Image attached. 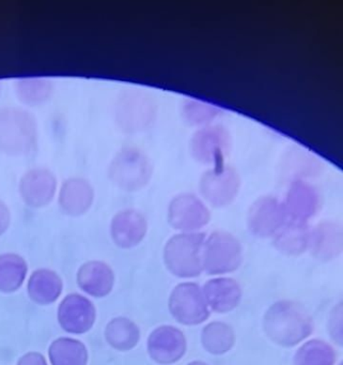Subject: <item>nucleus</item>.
<instances>
[{
  "label": "nucleus",
  "mask_w": 343,
  "mask_h": 365,
  "mask_svg": "<svg viewBox=\"0 0 343 365\" xmlns=\"http://www.w3.org/2000/svg\"><path fill=\"white\" fill-rule=\"evenodd\" d=\"M315 328V320L306 307L291 299L275 301L262 316L266 339L283 349L297 347L312 336Z\"/></svg>",
  "instance_id": "obj_1"
},
{
  "label": "nucleus",
  "mask_w": 343,
  "mask_h": 365,
  "mask_svg": "<svg viewBox=\"0 0 343 365\" xmlns=\"http://www.w3.org/2000/svg\"><path fill=\"white\" fill-rule=\"evenodd\" d=\"M204 232H178L166 241L163 262L166 270L176 279L193 281L204 274L202 251Z\"/></svg>",
  "instance_id": "obj_2"
},
{
  "label": "nucleus",
  "mask_w": 343,
  "mask_h": 365,
  "mask_svg": "<svg viewBox=\"0 0 343 365\" xmlns=\"http://www.w3.org/2000/svg\"><path fill=\"white\" fill-rule=\"evenodd\" d=\"M244 262L242 242L231 232L215 230L206 235L202 251L204 273L209 277H226L240 270Z\"/></svg>",
  "instance_id": "obj_3"
},
{
  "label": "nucleus",
  "mask_w": 343,
  "mask_h": 365,
  "mask_svg": "<svg viewBox=\"0 0 343 365\" xmlns=\"http://www.w3.org/2000/svg\"><path fill=\"white\" fill-rule=\"evenodd\" d=\"M167 307L174 322L184 327L201 326L212 315L201 285L195 281L176 284L168 297Z\"/></svg>",
  "instance_id": "obj_4"
},
{
  "label": "nucleus",
  "mask_w": 343,
  "mask_h": 365,
  "mask_svg": "<svg viewBox=\"0 0 343 365\" xmlns=\"http://www.w3.org/2000/svg\"><path fill=\"white\" fill-rule=\"evenodd\" d=\"M37 140L35 119L20 108L0 110V150L9 155L28 153Z\"/></svg>",
  "instance_id": "obj_5"
},
{
  "label": "nucleus",
  "mask_w": 343,
  "mask_h": 365,
  "mask_svg": "<svg viewBox=\"0 0 343 365\" xmlns=\"http://www.w3.org/2000/svg\"><path fill=\"white\" fill-rule=\"evenodd\" d=\"M147 354L157 365H174L189 351V339L182 329L174 324H161L149 333Z\"/></svg>",
  "instance_id": "obj_6"
},
{
  "label": "nucleus",
  "mask_w": 343,
  "mask_h": 365,
  "mask_svg": "<svg viewBox=\"0 0 343 365\" xmlns=\"http://www.w3.org/2000/svg\"><path fill=\"white\" fill-rule=\"evenodd\" d=\"M97 311L93 301L80 292L63 297L57 309V322L68 334L84 335L90 332L97 322Z\"/></svg>",
  "instance_id": "obj_7"
},
{
  "label": "nucleus",
  "mask_w": 343,
  "mask_h": 365,
  "mask_svg": "<svg viewBox=\"0 0 343 365\" xmlns=\"http://www.w3.org/2000/svg\"><path fill=\"white\" fill-rule=\"evenodd\" d=\"M152 168L148 158L136 150L125 149L119 153L110 164V176L112 180L125 190H138L150 179Z\"/></svg>",
  "instance_id": "obj_8"
},
{
  "label": "nucleus",
  "mask_w": 343,
  "mask_h": 365,
  "mask_svg": "<svg viewBox=\"0 0 343 365\" xmlns=\"http://www.w3.org/2000/svg\"><path fill=\"white\" fill-rule=\"evenodd\" d=\"M206 205L193 194H181L170 202L168 222L179 232H199L210 223Z\"/></svg>",
  "instance_id": "obj_9"
},
{
  "label": "nucleus",
  "mask_w": 343,
  "mask_h": 365,
  "mask_svg": "<svg viewBox=\"0 0 343 365\" xmlns=\"http://www.w3.org/2000/svg\"><path fill=\"white\" fill-rule=\"evenodd\" d=\"M287 221L283 204L276 198L262 197L249 209L247 227L260 239H273Z\"/></svg>",
  "instance_id": "obj_10"
},
{
  "label": "nucleus",
  "mask_w": 343,
  "mask_h": 365,
  "mask_svg": "<svg viewBox=\"0 0 343 365\" xmlns=\"http://www.w3.org/2000/svg\"><path fill=\"white\" fill-rule=\"evenodd\" d=\"M201 287L211 313L218 315L236 311L244 297L242 285L231 275L209 277Z\"/></svg>",
  "instance_id": "obj_11"
},
{
  "label": "nucleus",
  "mask_w": 343,
  "mask_h": 365,
  "mask_svg": "<svg viewBox=\"0 0 343 365\" xmlns=\"http://www.w3.org/2000/svg\"><path fill=\"white\" fill-rule=\"evenodd\" d=\"M76 284L85 296L104 299L110 296L116 286L114 269L103 260H88L78 268Z\"/></svg>",
  "instance_id": "obj_12"
},
{
  "label": "nucleus",
  "mask_w": 343,
  "mask_h": 365,
  "mask_svg": "<svg viewBox=\"0 0 343 365\" xmlns=\"http://www.w3.org/2000/svg\"><path fill=\"white\" fill-rule=\"evenodd\" d=\"M110 232L112 242L119 249H134L146 238L148 222L139 211L125 209L112 217Z\"/></svg>",
  "instance_id": "obj_13"
},
{
  "label": "nucleus",
  "mask_w": 343,
  "mask_h": 365,
  "mask_svg": "<svg viewBox=\"0 0 343 365\" xmlns=\"http://www.w3.org/2000/svg\"><path fill=\"white\" fill-rule=\"evenodd\" d=\"M342 252L343 232L340 223L323 221L310 228L308 253L315 260L332 262L338 259Z\"/></svg>",
  "instance_id": "obj_14"
},
{
  "label": "nucleus",
  "mask_w": 343,
  "mask_h": 365,
  "mask_svg": "<svg viewBox=\"0 0 343 365\" xmlns=\"http://www.w3.org/2000/svg\"><path fill=\"white\" fill-rule=\"evenodd\" d=\"M57 181L50 170L36 168L22 178L21 194L27 205L35 208L46 206L56 194Z\"/></svg>",
  "instance_id": "obj_15"
},
{
  "label": "nucleus",
  "mask_w": 343,
  "mask_h": 365,
  "mask_svg": "<svg viewBox=\"0 0 343 365\" xmlns=\"http://www.w3.org/2000/svg\"><path fill=\"white\" fill-rule=\"evenodd\" d=\"M238 175L231 168H218L204 174L201 180V192L211 204L223 207L229 204L230 200L238 192Z\"/></svg>",
  "instance_id": "obj_16"
},
{
  "label": "nucleus",
  "mask_w": 343,
  "mask_h": 365,
  "mask_svg": "<svg viewBox=\"0 0 343 365\" xmlns=\"http://www.w3.org/2000/svg\"><path fill=\"white\" fill-rule=\"evenodd\" d=\"M283 204L287 220L308 223L317 213L319 200L315 187L304 181L297 180L292 183L287 200Z\"/></svg>",
  "instance_id": "obj_17"
},
{
  "label": "nucleus",
  "mask_w": 343,
  "mask_h": 365,
  "mask_svg": "<svg viewBox=\"0 0 343 365\" xmlns=\"http://www.w3.org/2000/svg\"><path fill=\"white\" fill-rule=\"evenodd\" d=\"M63 277L48 268H40L33 271L27 281V294L31 301L38 305L46 307L54 304L63 296Z\"/></svg>",
  "instance_id": "obj_18"
},
{
  "label": "nucleus",
  "mask_w": 343,
  "mask_h": 365,
  "mask_svg": "<svg viewBox=\"0 0 343 365\" xmlns=\"http://www.w3.org/2000/svg\"><path fill=\"white\" fill-rule=\"evenodd\" d=\"M202 349L213 356H223L236 347L238 336L231 324L216 319L202 324L199 334Z\"/></svg>",
  "instance_id": "obj_19"
},
{
  "label": "nucleus",
  "mask_w": 343,
  "mask_h": 365,
  "mask_svg": "<svg viewBox=\"0 0 343 365\" xmlns=\"http://www.w3.org/2000/svg\"><path fill=\"white\" fill-rule=\"evenodd\" d=\"M154 110L150 100L140 93H130L120 100L117 110V119L127 131L144 129L152 120Z\"/></svg>",
  "instance_id": "obj_20"
},
{
  "label": "nucleus",
  "mask_w": 343,
  "mask_h": 365,
  "mask_svg": "<svg viewBox=\"0 0 343 365\" xmlns=\"http://www.w3.org/2000/svg\"><path fill=\"white\" fill-rule=\"evenodd\" d=\"M310 228L308 223L287 220L273 237V247L281 255L300 257L308 252Z\"/></svg>",
  "instance_id": "obj_21"
},
{
  "label": "nucleus",
  "mask_w": 343,
  "mask_h": 365,
  "mask_svg": "<svg viewBox=\"0 0 343 365\" xmlns=\"http://www.w3.org/2000/svg\"><path fill=\"white\" fill-rule=\"evenodd\" d=\"M93 185L82 178L68 179L59 192V205L63 212L71 217L85 215L93 206Z\"/></svg>",
  "instance_id": "obj_22"
},
{
  "label": "nucleus",
  "mask_w": 343,
  "mask_h": 365,
  "mask_svg": "<svg viewBox=\"0 0 343 365\" xmlns=\"http://www.w3.org/2000/svg\"><path fill=\"white\" fill-rule=\"evenodd\" d=\"M104 339L112 349L119 352H129L139 345L142 330L131 318L116 316L106 324Z\"/></svg>",
  "instance_id": "obj_23"
},
{
  "label": "nucleus",
  "mask_w": 343,
  "mask_h": 365,
  "mask_svg": "<svg viewBox=\"0 0 343 365\" xmlns=\"http://www.w3.org/2000/svg\"><path fill=\"white\" fill-rule=\"evenodd\" d=\"M337 348L327 339L310 337L295 348L292 358L293 365H337Z\"/></svg>",
  "instance_id": "obj_24"
},
{
  "label": "nucleus",
  "mask_w": 343,
  "mask_h": 365,
  "mask_svg": "<svg viewBox=\"0 0 343 365\" xmlns=\"http://www.w3.org/2000/svg\"><path fill=\"white\" fill-rule=\"evenodd\" d=\"M227 146L228 138L221 128H204L191 140L194 155L202 162L219 163L223 159Z\"/></svg>",
  "instance_id": "obj_25"
},
{
  "label": "nucleus",
  "mask_w": 343,
  "mask_h": 365,
  "mask_svg": "<svg viewBox=\"0 0 343 365\" xmlns=\"http://www.w3.org/2000/svg\"><path fill=\"white\" fill-rule=\"evenodd\" d=\"M50 365H88L86 344L73 336H60L51 343L48 350Z\"/></svg>",
  "instance_id": "obj_26"
},
{
  "label": "nucleus",
  "mask_w": 343,
  "mask_h": 365,
  "mask_svg": "<svg viewBox=\"0 0 343 365\" xmlns=\"http://www.w3.org/2000/svg\"><path fill=\"white\" fill-rule=\"evenodd\" d=\"M28 264L22 256L14 253L0 255V292L14 294L26 281Z\"/></svg>",
  "instance_id": "obj_27"
},
{
  "label": "nucleus",
  "mask_w": 343,
  "mask_h": 365,
  "mask_svg": "<svg viewBox=\"0 0 343 365\" xmlns=\"http://www.w3.org/2000/svg\"><path fill=\"white\" fill-rule=\"evenodd\" d=\"M52 93V84L44 78L21 81L18 85L19 97L27 104H40L46 101Z\"/></svg>",
  "instance_id": "obj_28"
},
{
  "label": "nucleus",
  "mask_w": 343,
  "mask_h": 365,
  "mask_svg": "<svg viewBox=\"0 0 343 365\" xmlns=\"http://www.w3.org/2000/svg\"><path fill=\"white\" fill-rule=\"evenodd\" d=\"M326 332L330 343L336 348L343 347V302L338 301L330 309L326 319Z\"/></svg>",
  "instance_id": "obj_29"
},
{
  "label": "nucleus",
  "mask_w": 343,
  "mask_h": 365,
  "mask_svg": "<svg viewBox=\"0 0 343 365\" xmlns=\"http://www.w3.org/2000/svg\"><path fill=\"white\" fill-rule=\"evenodd\" d=\"M183 114L189 123L198 125V123H208L211 119L215 118V116L218 114V110L214 106L204 102L187 100L183 108Z\"/></svg>",
  "instance_id": "obj_30"
},
{
  "label": "nucleus",
  "mask_w": 343,
  "mask_h": 365,
  "mask_svg": "<svg viewBox=\"0 0 343 365\" xmlns=\"http://www.w3.org/2000/svg\"><path fill=\"white\" fill-rule=\"evenodd\" d=\"M16 365H50V363L41 352L29 351L19 359Z\"/></svg>",
  "instance_id": "obj_31"
},
{
  "label": "nucleus",
  "mask_w": 343,
  "mask_h": 365,
  "mask_svg": "<svg viewBox=\"0 0 343 365\" xmlns=\"http://www.w3.org/2000/svg\"><path fill=\"white\" fill-rule=\"evenodd\" d=\"M10 221H11V217H10L9 209L3 202H0V236H3L7 232Z\"/></svg>",
  "instance_id": "obj_32"
},
{
  "label": "nucleus",
  "mask_w": 343,
  "mask_h": 365,
  "mask_svg": "<svg viewBox=\"0 0 343 365\" xmlns=\"http://www.w3.org/2000/svg\"><path fill=\"white\" fill-rule=\"evenodd\" d=\"M185 365H211L209 364L208 362H206V361L204 360H193L191 361V362L187 363V364Z\"/></svg>",
  "instance_id": "obj_33"
},
{
  "label": "nucleus",
  "mask_w": 343,
  "mask_h": 365,
  "mask_svg": "<svg viewBox=\"0 0 343 365\" xmlns=\"http://www.w3.org/2000/svg\"><path fill=\"white\" fill-rule=\"evenodd\" d=\"M337 365H343L342 361H340V362H338V364Z\"/></svg>",
  "instance_id": "obj_34"
}]
</instances>
